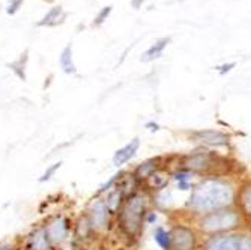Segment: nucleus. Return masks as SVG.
Listing matches in <instances>:
<instances>
[{"instance_id": "obj_3", "label": "nucleus", "mask_w": 251, "mask_h": 250, "mask_svg": "<svg viewBox=\"0 0 251 250\" xmlns=\"http://www.w3.org/2000/svg\"><path fill=\"white\" fill-rule=\"evenodd\" d=\"M197 229L206 237L218 234H232L241 228L242 214L235 207H227L199 216Z\"/></svg>"}, {"instance_id": "obj_30", "label": "nucleus", "mask_w": 251, "mask_h": 250, "mask_svg": "<svg viewBox=\"0 0 251 250\" xmlns=\"http://www.w3.org/2000/svg\"><path fill=\"white\" fill-rule=\"evenodd\" d=\"M155 220H156V214H155L153 211L148 213V216H146V223H152V222H155Z\"/></svg>"}, {"instance_id": "obj_27", "label": "nucleus", "mask_w": 251, "mask_h": 250, "mask_svg": "<svg viewBox=\"0 0 251 250\" xmlns=\"http://www.w3.org/2000/svg\"><path fill=\"white\" fill-rule=\"evenodd\" d=\"M0 250H20V247L15 243L3 241V243H0Z\"/></svg>"}, {"instance_id": "obj_5", "label": "nucleus", "mask_w": 251, "mask_h": 250, "mask_svg": "<svg viewBox=\"0 0 251 250\" xmlns=\"http://www.w3.org/2000/svg\"><path fill=\"white\" fill-rule=\"evenodd\" d=\"M42 224H44L45 231H47L50 240L53 241V244L56 247L60 246L62 243H65L68 238L71 237L73 228H74L73 220L66 214H62V213H54V214L49 216L44 220Z\"/></svg>"}, {"instance_id": "obj_8", "label": "nucleus", "mask_w": 251, "mask_h": 250, "mask_svg": "<svg viewBox=\"0 0 251 250\" xmlns=\"http://www.w3.org/2000/svg\"><path fill=\"white\" fill-rule=\"evenodd\" d=\"M97 231L94 228L92 222H90L87 213H81L77 220L74 222V228H73V246L77 247H84L87 243L94 241L97 237Z\"/></svg>"}, {"instance_id": "obj_11", "label": "nucleus", "mask_w": 251, "mask_h": 250, "mask_svg": "<svg viewBox=\"0 0 251 250\" xmlns=\"http://www.w3.org/2000/svg\"><path fill=\"white\" fill-rule=\"evenodd\" d=\"M239 234H218L204 238L201 250H239Z\"/></svg>"}, {"instance_id": "obj_18", "label": "nucleus", "mask_w": 251, "mask_h": 250, "mask_svg": "<svg viewBox=\"0 0 251 250\" xmlns=\"http://www.w3.org/2000/svg\"><path fill=\"white\" fill-rule=\"evenodd\" d=\"M170 41H172V38H163V39L156 41V42L152 45V47H151L146 53H143L142 60H143V62H151V60H153V59L161 57V56H163L164 49H166L167 45L170 44Z\"/></svg>"}, {"instance_id": "obj_32", "label": "nucleus", "mask_w": 251, "mask_h": 250, "mask_svg": "<svg viewBox=\"0 0 251 250\" xmlns=\"http://www.w3.org/2000/svg\"><path fill=\"white\" fill-rule=\"evenodd\" d=\"M101 250H111V249H101Z\"/></svg>"}, {"instance_id": "obj_29", "label": "nucleus", "mask_w": 251, "mask_h": 250, "mask_svg": "<svg viewBox=\"0 0 251 250\" xmlns=\"http://www.w3.org/2000/svg\"><path fill=\"white\" fill-rule=\"evenodd\" d=\"M145 127H146L149 131H152V133H155V131H158V130H159V125H158L156 122H148Z\"/></svg>"}, {"instance_id": "obj_10", "label": "nucleus", "mask_w": 251, "mask_h": 250, "mask_svg": "<svg viewBox=\"0 0 251 250\" xmlns=\"http://www.w3.org/2000/svg\"><path fill=\"white\" fill-rule=\"evenodd\" d=\"M87 216L90 219V222H92L94 224V228L97 232H101V231H105L108 228V224H110V211L105 205V200L104 199H95L92 200V203L89 205L87 208Z\"/></svg>"}, {"instance_id": "obj_31", "label": "nucleus", "mask_w": 251, "mask_h": 250, "mask_svg": "<svg viewBox=\"0 0 251 250\" xmlns=\"http://www.w3.org/2000/svg\"><path fill=\"white\" fill-rule=\"evenodd\" d=\"M140 3H143V0H132V6L134 8H139Z\"/></svg>"}, {"instance_id": "obj_21", "label": "nucleus", "mask_w": 251, "mask_h": 250, "mask_svg": "<svg viewBox=\"0 0 251 250\" xmlns=\"http://www.w3.org/2000/svg\"><path fill=\"white\" fill-rule=\"evenodd\" d=\"M191 176H193V173L188 172V170H185V169H180L179 172H176L173 175V179L177 183V189L182 190V192L190 190L191 189V184H190Z\"/></svg>"}, {"instance_id": "obj_20", "label": "nucleus", "mask_w": 251, "mask_h": 250, "mask_svg": "<svg viewBox=\"0 0 251 250\" xmlns=\"http://www.w3.org/2000/svg\"><path fill=\"white\" fill-rule=\"evenodd\" d=\"M60 15H62V8L54 6L44 15V18L38 23V26H56V25H59V21H62V20H59Z\"/></svg>"}, {"instance_id": "obj_28", "label": "nucleus", "mask_w": 251, "mask_h": 250, "mask_svg": "<svg viewBox=\"0 0 251 250\" xmlns=\"http://www.w3.org/2000/svg\"><path fill=\"white\" fill-rule=\"evenodd\" d=\"M235 65H236V63H229V65L218 66V71H220V74H224V73H227V71H230L232 68H235Z\"/></svg>"}, {"instance_id": "obj_7", "label": "nucleus", "mask_w": 251, "mask_h": 250, "mask_svg": "<svg viewBox=\"0 0 251 250\" xmlns=\"http://www.w3.org/2000/svg\"><path fill=\"white\" fill-rule=\"evenodd\" d=\"M20 250H56V246L50 240L44 224H35L33 228L23 237Z\"/></svg>"}, {"instance_id": "obj_33", "label": "nucleus", "mask_w": 251, "mask_h": 250, "mask_svg": "<svg viewBox=\"0 0 251 250\" xmlns=\"http://www.w3.org/2000/svg\"><path fill=\"white\" fill-rule=\"evenodd\" d=\"M250 235H251V226H250Z\"/></svg>"}, {"instance_id": "obj_4", "label": "nucleus", "mask_w": 251, "mask_h": 250, "mask_svg": "<svg viewBox=\"0 0 251 250\" xmlns=\"http://www.w3.org/2000/svg\"><path fill=\"white\" fill-rule=\"evenodd\" d=\"M182 169L191 173H200L206 176H215L220 169L226 165L224 158L211 151H196L180 158Z\"/></svg>"}, {"instance_id": "obj_6", "label": "nucleus", "mask_w": 251, "mask_h": 250, "mask_svg": "<svg viewBox=\"0 0 251 250\" xmlns=\"http://www.w3.org/2000/svg\"><path fill=\"white\" fill-rule=\"evenodd\" d=\"M170 232V250H197L199 237L194 228L187 224H173Z\"/></svg>"}, {"instance_id": "obj_25", "label": "nucleus", "mask_w": 251, "mask_h": 250, "mask_svg": "<svg viewBox=\"0 0 251 250\" xmlns=\"http://www.w3.org/2000/svg\"><path fill=\"white\" fill-rule=\"evenodd\" d=\"M25 2V0H9V5H8V9H6V12L8 14H15L18 9H20V6H21V3Z\"/></svg>"}, {"instance_id": "obj_14", "label": "nucleus", "mask_w": 251, "mask_h": 250, "mask_svg": "<svg viewBox=\"0 0 251 250\" xmlns=\"http://www.w3.org/2000/svg\"><path fill=\"white\" fill-rule=\"evenodd\" d=\"M236 208L242 214V217H247L251 220V181L244 184L239 192L236 193Z\"/></svg>"}, {"instance_id": "obj_22", "label": "nucleus", "mask_w": 251, "mask_h": 250, "mask_svg": "<svg viewBox=\"0 0 251 250\" xmlns=\"http://www.w3.org/2000/svg\"><path fill=\"white\" fill-rule=\"evenodd\" d=\"M62 162H54L53 165H49L47 166V169H45L44 172H42V175L38 178V183H41V184H44V183H49V181L56 175V172L62 167Z\"/></svg>"}, {"instance_id": "obj_16", "label": "nucleus", "mask_w": 251, "mask_h": 250, "mask_svg": "<svg viewBox=\"0 0 251 250\" xmlns=\"http://www.w3.org/2000/svg\"><path fill=\"white\" fill-rule=\"evenodd\" d=\"M59 65L62 68V71L65 74H75L77 68L73 59V47L71 45H66V47L62 50L60 56H59Z\"/></svg>"}, {"instance_id": "obj_12", "label": "nucleus", "mask_w": 251, "mask_h": 250, "mask_svg": "<svg viewBox=\"0 0 251 250\" xmlns=\"http://www.w3.org/2000/svg\"><path fill=\"white\" fill-rule=\"evenodd\" d=\"M140 148V139L139 138H134L131 142H128L125 146L119 148L115 155H113V165L116 167H122L125 166L128 162H131L132 158L135 157V154L139 152Z\"/></svg>"}, {"instance_id": "obj_19", "label": "nucleus", "mask_w": 251, "mask_h": 250, "mask_svg": "<svg viewBox=\"0 0 251 250\" xmlns=\"http://www.w3.org/2000/svg\"><path fill=\"white\" fill-rule=\"evenodd\" d=\"M153 240L163 250H170V232L163 226H158L153 231Z\"/></svg>"}, {"instance_id": "obj_15", "label": "nucleus", "mask_w": 251, "mask_h": 250, "mask_svg": "<svg viewBox=\"0 0 251 250\" xmlns=\"http://www.w3.org/2000/svg\"><path fill=\"white\" fill-rule=\"evenodd\" d=\"M125 189L122 186H116L115 189H111L107 194V197L104 199L105 200V205L110 211V214H118V211L121 210L122 203L125 200Z\"/></svg>"}, {"instance_id": "obj_23", "label": "nucleus", "mask_w": 251, "mask_h": 250, "mask_svg": "<svg viewBox=\"0 0 251 250\" xmlns=\"http://www.w3.org/2000/svg\"><path fill=\"white\" fill-rule=\"evenodd\" d=\"M9 66V70H12L14 71V74L20 79V80H23V82H25L26 80V60L25 62H23V56L17 60V62H12V63H9L8 65Z\"/></svg>"}, {"instance_id": "obj_1", "label": "nucleus", "mask_w": 251, "mask_h": 250, "mask_svg": "<svg viewBox=\"0 0 251 250\" xmlns=\"http://www.w3.org/2000/svg\"><path fill=\"white\" fill-rule=\"evenodd\" d=\"M236 202V190L227 179L218 176H206L191 190L187 207L197 216L233 207Z\"/></svg>"}, {"instance_id": "obj_17", "label": "nucleus", "mask_w": 251, "mask_h": 250, "mask_svg": "<svg viewBox=\"0 0 251 250\" xmlns=\"http://www.w3.org/2000/svg\"><path fill=\"white\" fill-rule=\"evenodd\" d=\"M149 189H152V190H163V189H166V186L169 184V173L166 172V169L164 167H161V169H158L156 172H153L152 175H151V178L146 181L145 183Z\"/></svg>"}, {"instance_id": "obj_2", "label": "nucleus", "mask_w": 251, "mask_h": 250, "mask_svg": "<svg viewBox=\"0 0 251 250\" xmlns=\"http://www.w3.org/2000/svg\"><path fill=\"white\" fill-rule=\"evenodd\" d=\"M148 200L142 193H131L125 197L118 211V228L129 241H137L143 234L148 216Z\"/></svg>"}, {"instance_id": "obj_13", "label": "nucleus", "mask_w": 251, "mask_h": 250, "mask_svg": "<svg viewBox=\"0 0 251 250\" xmlns=\"http://www.w3.org/2000/svg\"><path fill=\"white\" fill-rule=\"evenodd\" d=\"M161 167L163 166L159 165V158H151V160H146V162H143L137 166L131 176L137 184H145L146 181L151 178V175Z\"/></svg>"}, {"instance_id": "obj_9", "label": "nucleus", "mask_w": 251, "mask_h": 250, "mask_svg": "<svg viewBox=\"0 0 251 250\" xmlns=\"http://www.w3.org/2000/svg\"><path fill=\"white\" fill-rule=\"evenodd\" d=\"M190 138L204 146H215V148H223V146H230L232 138L230 134L223 133L220 130H196L190 133Z\"/></svg>"}, {"instance_id": "obj_26", "label": "nucleus", "mask_w": 251, "mask_h": 250, "mask_svg": "<svg viewBox=\"0 0 251 250\" xmlns=\"http://www.w3.org/2000/svg\"><path fill=\"white\" fill-rule=\"evenodd\" d=\"M239 250H251V235H241Z\"/></svg>"}, {"instance_id": "obj_24", "label": "nucleus", "mask_w": 251, "mask_h": 250, "mask_svg": "<svg viewBox=\"0 0 251 250\" xmlns=\"http://www.w3.org/2000/svg\"><path fill=\"white\" fill-rule=\"evenodd\" d=\"M111 12V6H105V8H102L101 9V12L98 14V17L95 18V21H94V26H101L102 23L105 21V18L108 17V14Z\"/></svg>"}]
</instances>
